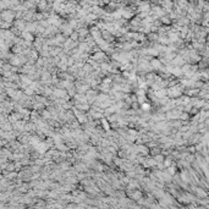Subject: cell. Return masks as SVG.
I'll return each mask as SVG.
<instances>
[{
	"mask_svg": "<svg viewBox=\"0 0 209 209\" xmlns=\"http://www.w3.org/2000/svg\"><path fill=\"white\" fill-rule=\"evenodd\" d=\"M1 20L14 23V21L16 20V12H15L12 9L1 10Z\"/></svg>",
	"mask_w": 209,
	"mask_h": 209,
	"instance_id": "6da1fadb",
	"label": "cell"
},
{
	"mask_svg": "<svg viewBox=\"0 0 209 209\" xmlns=\"http://www.w3.org/2000/svg\"><path fill=\"white\" fill-rule=\"evenodd\" d=\"M89 31H91V34H92V37L94 38L95 42H98L99 39L103 38V35H101V29H99L97 26H92V27H89Z\"/></svg>",
	"mask_w": 209,
	"mask_h": 209,
	"instance_id": "7a4b0ae2",
	"label": "cell"
},
{
	"mask_svg": "<svg viewBox=\"0 0 209 209\" xmlns=\"http://www.w3.org/2000/svg\"><path fill=\"white\" fill-rule=\"evenodd\" d=\"M150 65H152L153 70H160V69H161V65H163V63L160 61V59L153 58V59L150 60Z\"/></svg>",
	"mask_w": 209,
	"mask_h": 209,
	"instance_id": "3957f363",
	"label": "cell"
},
{
	"mask_svg": "<svg viewBox=\"0 0 209 209\" xmlns=\"http://www.w3.org/2000/svg\"><path fill=\"white\" fill-rule=\"evenodd\" d=\"M154 94L158 99H163V98H165V97L167 95V89L165 88H160V89H158V91H154Z\"/></svg>",
	"mask_w": 209,
	"mask_h": 209,
	"instance_id": "277c9868",
	"label": "cell"
},
{
	"mask_svg": "<svg viewBox=\"0 0 209 209\" xmlns=\"http://www.w3.org/2000/svg\"><path fill=\"white\" fill-rule=\"evenodd\" d=\"M180 94H181L180 89H179V88H176V87H175V88H172V87H171V88H169V89H167V95H169V97H171V98H175V97H179Z\"/></svg>",
	"mask_w": 209,
	"mask_h": 209,
	"instance_id": "5b68a950",
	"label": "cell"
},
{
	"mask_svg": "<svg viewBox=\"0 0 209 209\" xmlns=\"http://www.w3.org/2000/svg\"><path fill=\"white\" fill-rule=\"evenodd\" d=\"M40 115H42V118H43L44 120L52 119V113H50L49 109H43L42 111H40Z\"/></svg>",
	"mask_w": 209,
	"mask_h": 209,
	"instance_id": "8992f818",
	"label": "cell"
},
{
	"mask_svg": "<svg viewBox=\"0 0 209 209\" xmlns=\"http://www.w3.org/2000/svg\"><path fill=\"white\" fill-rule=\"evenodd\" d=\"M160 150H161V149H160L158 146H157V147H153V148H150V154H149V155L155 157V155H158V154H160V153H161Z\"/></svg>",
	"mask_w": 209,
	"mask_h": 209,
	"instance_id": "52a82bcc",
	"label": "cell"
},
{
	"mask_svg": "<svg viewBox=\"0 0 209 209\" xmlns=\"http://www.w3.org/2000/svg\"><path fill=\"white\" fill-rule=\"evenodd\" d=\"M141 109L143 110V111H150V110H152V105H150V103H149V100L142 104V108H141Z\"/></svg>",
	"mask_w": 209,
	"mask_h": 209,
	"instance_id": "ba28073f",
	"label": "cell"
},
{
	"mask_svg": "<svg viewBox=\"0 0 209 209\" xmlns=\"http://www.w3.org/2000/svg\"><path fill=\"white\" fill-rule=\"evenodd\" d=\"M137 101L142 105L146 101H148V98H147V95H137Z\"/></svg>",
	"mask_w": 209,
	"mask_h": 209,
	"instance_id": "9c48e42d",
	"label": "cell"
},
{
	"mask_svg": "<svg viewBox=\"0 0 209 209\" xmlns=\"http://www.w3.org/2000/svg\"><path fill=\"white\" fill-rule=\"evenodd\" d=\"M160 20H161V22L164 23V25H170V23H171L170 16H166V15H164V16H161V17H160Z\"/></svg>",
	"mask_w": 209,
	"mask_h": 209,
	"instance_id": "30bf717a",
	"label": "cell"
},
{
	"mask_svg": "<svg viewBox=\"0 0 209 209\" xmlns=\"http://www.w3.org/2000/svg\"><path fill=\"white\" fill-rule=\"evenodd\" d=\"M154 159L157 160V163H164L165 158H164V155H163L161 153H160V154H158V155H155V157H154Z\"/></svg>",
	"mask_w": 209,
	"mask_h": 209,
	"instance_id": "8fae6325",
	"label": "cell"
},
{
	"mask_svg": "<svg viewBox=\"0 0 209 209\" xmlns=\"http://www.w3.org/2000/svg\"><path fill=\"white\" fill-rule=\"evenodd\" d=\"M70 38L71 39H74V40H76V42H80V34H78V32L76 31V32H74L72 34L70 35Z\"/></svg>",
	"mask_w": 209,
	"mask_h": 209,
	"instance_id": "7c38bea8",
	"label": "cell"
},
{
	"mask_svg": "<svg viewBox=\"0 0 209 209\" xmlns=\"http://www.w3.org/2000/svg\"><path fill=\"white\" fill-rule=\"evenodd\" d=\"M170 71L172 72V75H175V76H180L181 75V70L180 69H171Z\"/></svg>",
	"mask_w": 209,
	"mask_h": 209,
	"instance_id": "4fadbf2b",
	"label": "cell"
},
{
	"mask_svg": "<svg viewBox=\"0 0 209 209\" xmlns=\"http://www.w3.org/2000/svg\"><path fill=\"white\" fill-rule=\"evenodd\" d=\"M167 171H169V174L174 175L175 174V167L174 166H169V167H167Z\"/></svg>",
	"mask_w": 209,
	"mask_h": 209,
	"instance_id": "5bb4252c",
	"label": "cell"
},
{
	"mask_svg": "<svg viewBox=\"0 0 209 209\" xmlns=\"http://www.w3.org/2000/svg\"><path fill=\"white\" fill-rule=\"evenodd\" d=\"M164 165H165V167L171 166V160H170V159H165V160H164Z\"/></svg>",
	"mask_w": 209,
	"mask_h": 209,
	"instance_id": "9a60e30c",
	"label": "cell"
}]
</instances>
